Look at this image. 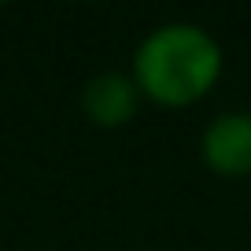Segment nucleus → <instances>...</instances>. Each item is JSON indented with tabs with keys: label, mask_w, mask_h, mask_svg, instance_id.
<instances>
[{
	"label": "nucleus",
	"mask_w": 251,
	"mask_h": 251,
	"mask_svg": "<svg viewBox=\"0 0 251 251\" xmlns=\"http://www.w3.org/2000/svg\"><path fill=\"white\" fill-rule=\"evenodd\" d=\"M226 74V48L192 19L159 23L137 41L129 59V78L144 103L181 111L207 100Z\"/></svg>",
	"instance_id": "obj_1"
},
{
	"label": "nucleus",
	"mask_w": 251,
	"mask_h": 251,
	"mask_svg": "<svg viewBox=\"0 0 251 251\" xmlns=\"http://www.w3.org/2000/svg\"><path fill=\"white\" fill-rule=\"evenodd\" d=\"M81 115L96 129H122L137 118L141 111V93H137L129 71H96L81 85Z\"/></svg>",
	"instance_id": "obj_3"
},
{
	"label": "nucleus",
	"mask_w": 251,
	"mask_h": 251,
	"mask_svg": "<svg viewBox=\"0 0 251 251\" xmlns=\"http://www.w3.org/2000/svg\"><path fill=\"white\" fill-rule=\"evenodd\" d=\"M200 163L222 181H251V111H218L200 129Z\"/></svg>",
	"instance_id": "obj_2"
}]
</instances>
